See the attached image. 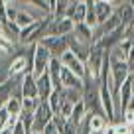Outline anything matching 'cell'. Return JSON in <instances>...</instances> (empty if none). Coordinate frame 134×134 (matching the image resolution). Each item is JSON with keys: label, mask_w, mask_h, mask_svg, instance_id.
Wrapping results in <instances>:
<instances>
[{"label": "cell", "mask_w": 134, "mask_h": 134, "mask_svg": "<svg viewBox=\"0 0 134 134\" xmlns=\"http://www.w3.org/2000/svg\"><path fill=\"white\" fill-rule=\"evenodd\" d=\"M18 4V2H16ZM34 22H38V20H34L32 16H30L28 12H26L24 8H20L18 6V16H16V22H14V26H16L18 30H24V28H28V26H32Z\"/></svg>", "instance_id": "15"}, {"label": "cell", "mask_w": 134, "mask_h": 134, "mask_svg": "<svg viewBox=\"0 0 134 134\" xmlns=\"http://www.w3.org/2000/svg\"><path fill=\"white\" fill-rule=\"evenodd\" d=\"M69 6V0H53V10H51V20H63Z\"/></svg>", "instance_id": "16"}, {"label": "cell", "mask_w": 134, "mask_h": 134, "mask_svg": "<svg viewBox=\"0 0 134 134\" xmlns=\"http://www.w3.org/2000/svg\"><path fill=\"white\" fill-rule=\"evenodd\" d=\"M6 120H8V113H6V109L2 107V109H0V132L6 128Z\"/></svg>", "instance_id": "24"}, {"label": "cell", "mask_w": 134, "mask_h": 134, "mask_svg": "<svg viewBox=\"0 0 134 134\" xmlns=\"http://www.w3.org/2000/svg\"><path fill=\"white\" fill-rule=\"evenodd\" d=\"M4 109H6V113H8L10 116H20V113H22V97L10 95V99L6 100Z\"/></svg>", "instance_id": "14"}, {"label": "cell", "mask_w": 134, "mask_h": 134, "mask_svg": "<svg viewBox=\"0 0 134 134\" xmlns=\"http://www.w3.org/2000/svg\"><path fill=\"white\" fill-rule=\"evenodd\" d=\"M36 89H38V99L42 100V103H46V100L49 99V95L55 91L47 73H43L42 77H38V79H36Z\"/></svg>", "instance_id": "8"}, {"label": "cell", "mask_w": 134, "mask_h": 134, "mask_svg": "<svg viewBox=\"0 0 134 134\" xmlns=\"http://www.w3.org/2000/svg\"><path fill=\"white\" fill-rule=\"evenodd\" d=\"M59 63H61V67H65L67 71H71L75 77H79V79H83V81H85V77H87L85 63H83V61H79V59H77L69 49H67L65 53L59 57Z\"/></svg>", "instance_id": "4"}, {"label": "cell", "mask_w": 134, "mask_h": 134, "mask_svg": "<svg viewBox=\"0 0 134 134\" xmlns=\"http://www.w3.org/2000/svg\"><path fill=\"white\" fill-rule=\"evenodd\" d=\"M42 134H61V132L57 130V126H55V124H53V120H51L49 124H47L46 128L42 130Z\"/></svg>", "instance_id": "25"}, {"label": "cell", "mask_w": 134, "mask_h": 134, "mask_svg": "<svg viewBox=\"0 0 134 134\" xmlns=\"http://www.w3.org/2000/svg\"><path fill=\"white\" fill-rule=\"evenodd\" d=\"M30 134H42V132H36V130H34V132H30Z\"/></svg>", "instance_id": "27"}, {"label": "cell", "mask_w": 134, "mask_h": 134, "mask_svg": "<svg viewBox=\"0 0 134 134\" xmlns=\"http://www.w3.org/2000/svg\"><path fill=\"white\" fill-rule=\"evenodd\" d=\"M51 118H53V113L49 110L47 103H40V107L36 109V113H34V126H32V132H34V130H36V132H42V130L51 122Z\"/></svg>", "instance_id": "6"}, {"label": "cell", "mask_w": 134, "mask_h": 134, "mask_svg": "<svg viewBox=\"0 0 134 134\" xmlns=\"http://www.w3.org/2000/svg\"><path fill=\"white\" fill-rule=\"evenodd\" d=\"M20 89H22V99H38L36 79L32 77V73H26L20 79Z\"/></svg>", "instance_id": "9"}, {"label": "cell", "mask_w": 134, "mask_h": 134, "mask_svg": "<svg viewBox=\"0 0 134 134\" xmlns=\"http://www.w3.org/2000/svg\"><path fill=\"white\" fill-rule=\"evenodd\" d=\"M87 122H89V130L91 134H100L105 130V126L109 124L105 116H99V114H87Z\"/></svg>", "instance_id": "13"}, {"label": "cell", "mask_w": 134, "mask_h": 134, "mask_svg": "<svg viewBox=\"0 0 134 134\" xmlns=\"http://www.w3.org/2000/svg\"><path fill=\"white\" fill-rule=\"evenodd\" d=\"M85 116H87V110H85V105H83V100H79L75 107H73V113H71V116H69V120L73 122V124H77L79 126L81 122L85 120Z\"/></svg>", "instance_id": "18"}, {"label": "cell", "mask_w": 134, "mask_h": 134, "mask_svg": "<svg viewBox=\"0 0 134 134\" xmlns=\"http://www.w3.org/2000/svg\"><path fill=\"white\" fill-rule=\"evenodd\" d=\"M93 2H95V0H85L87 10H85V20H83V24L89 26L91 30H95V28H97V18H95V6H93Z\"/></svg>", "instance_id": "17"}, {"label": "cell", "mask_w": 134, "mask_h": 134, "mask_svg": "<svg viewBox=\"0 0 134 134\" xmlns=\"http://www.w3.org/2000/svg\"><path fill=\"white\" fill-rule=\"evenodd\" d=\"M93 6H95L97 28H99V26H103V24H105V22L114 14V8H113V4H110V0H95V2H93Z\"/></svg>", "instance_id": "7"}, {"label": "cell", "mask_w": 134, "mask_h": 134, "mask_svg": "<svg viewBox=\"0 0 134 134\" xmlns=\"http://www.w3.org/2000/svg\"><path fill=\"white\" fill-rule=\"evenodd\" d=\"M40 103H42L40 99H22V110L34 114V113H36V109L40 107Z\"/></svg>", "instance_id": "22"}, {"label": "cell", "mask_w": 134, "mask_h": 134, "mask_svg": "<svg viewBox=\"0 0 134 134\" xmlns=\"http://www.w3.org/2000/svg\"><path fill=\"white\" fill-rule=\"evenodd\" d=\"M61 97H63V95H61ZM73 107H75V105H71V103L63 100V103H61V109H59V116H63L65 120H69V116H71V113H73Z\"/></svg>", "instance_id": "23"}, {"label": "cell", "mask_w": 134, "mask_h": 134, "mask_svg": "<svg viewBox=\"0 0 134 134\" xmlns=\"http://www.w3.org/2000/svg\"><path fill=\"white\" fill-rule=\"evenodd\" d=\"M100 134H116V126H114L113 122H109V124L105 126V130H103Z\"/></svg>", "instance_id": "26"}, {"label": "cell", "mask_w": 134, "mask_h": 134, "mask_svg": "<svg viewBox=\"0 0 134 134\" xmlns=\"http://www.w3.org/2000/svg\"><path fill=\"white\" fill-rule=\"evenodd\" d=\"M46 103H47V107H49V110L53 113V116H55V114H59V109H61V103H63L61 91H53Z\"/></svg>", "instance_id": "19"}, {"label": "cell", "mask_w": 134, "mask_h": 134, "mask_svg": "<svg viewBox=\"0 0 134 134\" xmlns=\"http://www.w3.org/2000/svg\"><path fill=\"white\" fill-rule=\"evenodd\" d=\"M85 83L83 79L75 77L71 71H67L65 67H61V89H77V91H83Z\"/></svg>", "instance_id": "10"}, {"label": "cell", "mask_w": 134, "mask_h": 134, "mask_svg": "<svg viewBox=\"0 0 134 134\" xmlns=\"http://www.w3.org/2000/svg\"><path fill=\"white\" fill-rule=\"evenodd\" d=\"M73 30H75V24H73V20H69V18H63V20H51L46 36L67 38V36H71V34H73Z\"/></svg>", "instance_id": "5"}, {"label": "cell", "mask_w": 134, "mask_h": 134, "mask_svg": "<svg viewBox=\"0 0 134 134\" xmlns=\"http://www.w3.org/2000/svg\"><path fill=\"white\" fill-rule=\"evenodd\" d=\"M4 12H6V24H14L18 16V4L16 2H4Z\"/></svg>", "instance_id": "21"}, {"label": "cell", "mask_w": 134, "mask_h": 134, "mask_svg": "<svg viewBox=\"0 0 134 134\" xmlns=\"http://www.w3.org/2000/svg\"><path fill=\"white\" fill-rule=\"evenodd\" d=\"M103 59H105V51L99 46H93L89 51V57L85 61V69H87V77L85 79L93 81L99 85V77H100V67H103Z\"/></svg>", "instance_id": "1"}, {"label": "cell", "mask_w": 134, "mask_h": 134, "mask_svg": "<svg viewBox=\"0 0 134 134\" xmlns=\"http://www.w3.org/2000/svg\"><path fill=\"white\" fill-rule=\"evenodd\" d=\"M71 36H73L79 43L93 47V30L89 28V26H85V24H75V30H73Z\"/></svg>", "instance_id": "11"}, {"label": "cell", "mask_w": 134, "mask_h": 134, "mask_svg": "<svg viewBox=\"0 0 134 134\" xmlns=\"http://www.w3.org/2000/svg\"><path fill=\"white\" fill-rule=\"evenodd\" d=\"M46 73L49 75V81H51V85H53L55 91H61V63H59V59L51 57Z\"/></svg>", "instance_id": "12"}, {"label": "cell", "mask_w": 134, "mask_h": 134, "mask_svg": "<svg viewBox=\"0 0 134 134\" xmlns=\"http://www.w3.org/2000/svg\"><path fill=\"white\" fill-rule=\"evenodd\" d=\"M49 61H51L49 51H47L43 46L36 43V46H34V63H32V77H34V79L42 77L43 73L47 71V65H49Z\"/></svg>", "instance_id": "2"}, {"label": "cell", "mask_w": 134, "mask_h": 134, "mask_svg": "<svg viewBox=\"0 0 134 134\" xmlns=\"http://www.w3.org/2000/svg\"><path fill=\"white\" fill-rule=\"evenodd\" d=\"M38 43L46 47L53 59H59L67 49H69V47H67V40L65 38H55V36H43Z\"/></svg>", "instance_id": "3"}, {"label": "cell", "mask_w": 134, "mask_h": 134, "mask_svg": "<svg viewBox=\"0 0 134 134\" xmlns=\"http://www.w3.org/2000/svg\"><path fill=\"white\" fill-rule=\"evenodd\" d=\"M0 34H2V22H0Z\"/></svg>", "instance_id": "28"}, {"label": "cell", "mask_w": 134, "mask_h": 134, "mask_svg": "<svg viewBox=\"0 0 134 134\" xmlns=\"http://www.w3.org/2000/svg\"><path fill=\"white\" fill-rule=\"evenodd\" d=\"M63 100L71 103V105H77L79 100H83V91H77V89H61Z\"/></svg>", "instance_id": "20"}]
</instances>
